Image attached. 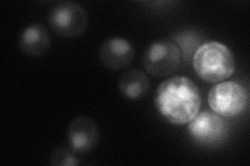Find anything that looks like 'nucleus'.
Instances as JSON below:
<instances>
[{"instance_id": "nucleus-1", "label": "nucleus", "mask_w": 250, "mask_h": 166, "mask_svg": "<svg viewBox=\"0 0 250 166\" xmlns=\"http://www.w3.org/2000/svg\"><path fill=\"white\" fill-rule=\"evenodd\" d=\"M154 106L170 124H189L200 111V91L188 77L168 78L156 89Z\"/></svg>"}, {"instance_id": "nucleus-2", "label": "nucleus", "mask_w": 250, "mask_h": 166, "mask_svg": "<svg viewBox=\"0 0 250 166\" xmlns=\"http://www.w3.org/2000/svg\"><path fill=\"white\" fill-rule=\"evenodd\" d=\"M193 68L203 81L219 83L234 73L236 59L228 46L212 41L200 45L195 51Z\"/></svg>"}, {"instance_id": "nucleus-3", "label": "nucleus", "mask_w": 250, "mask_h": 166, "mask_svg": "<svg viewBox=\"0 0 250 166\" xmlns=\"http://www.w3.org/2000/svg\"><path fill=\"white\" fill-rule=\"evenodd\" d=\"M208 102L216 114L221 117H236L247 109L249 94L243 84L225 80L210 89Z\"/></svg>"}, {"instance_id": "nucleus-4", "label": "nucleus", "mask_w": 250, "mask_h": 166, "mask_svg": "<svg viewBox=\"0 0 250 166\" xmlns=\"http://www.w3.org/2000/svg\"><path fill=\"white\" fill-rule=\"evenodd\" d=\"M182 50L170 39H159L148 46L143 65L148 74L154 77H167L181 66Z\"/></svg>"}, {"instance_id": "nucleus-5", "label": "nucleus", "mask_w": 250, "mask_h": 166, "mask_svg": "<svg viewBox=\"0 0 250 166\" xmlns=\"http://www.w3.org/2000/svg\"><path fill=\"white\" fill-rule=\"evenodd\" d=\"M48 22L57 35L62 37H77L88 26V14L75 2H61L51 9Z\"/></svg>"}, {"instance_id": "nucleus-6", "label": "nucleus", "mask_w": 250, "mask_h": 166, "mask_svg": "<svg viewBox=\"0 0 250 166\" xmlns=\"http://www.w3.org/2000/svg\"><path fill=\"white\" fill-rule=\"evenodd\" d=\"M190 137L201 146H212L222 141L228 134V126L215 112L202 111L188 125Z\"/></svg>"}, {"instance_id": "nucleus-7", "label": "nucleus", "mask_w": 250, "mask_h": 166, "mask_svg": "<svg viewBox=\"0 0 250 166\" xmlns=\"http://www.w3.org/2000/svg\"><path fill=\"white\" fill-rule=\"evenodd\" d=\"M100 132L97 124L91 117L77 116L68 128L70 149L76 154H87L98 144Z\"/></svg>"}, {"instance_id": "nucleus-8", "label": "nucleus", "mask_w": 250, "mask_h": 166, "mask_svg": "<svg viewBox=\"0 0 250 166\" xmlns=\"http://www.w3.org/2000/svg\"><path fill=\"white\" fill-rule=\"evenodd\" d=\"M135 58V48L128 39L121 37H109L99 49V59L106 69L119 71L128 67Z\"/></svg>"}, {"instance_id": "nucleus-9", "label": "nucleus", "mask_w": 250, "mask_h": 166, "mask_svg": "<svg viewBox=\"0 0 250 166\" xmlns=\"http://www.w3.org/2000/svg\"><path fill=\"white\" fill-rule=\"evenodd\" d=\"M19 46L22 52L28 56H42L51 46V37L48 29L41 23L27 25L20 35Z\"/></svg>"}, {"instance_id": "nucleus-10", "label": "nucleus", "mask_w": 250, "mask_h": 166, "mask_svg": "<svg viewBox=\"0 0 250 166\" xmlns=\"http://www.w3.org/2000/svg\"><path fill=\"white\" fill-rule=\"evenodd\" d=\"M149 89V78L141 70H129L119 80V91L122 96L128 100L143 98Z\"/></svg>"}, {"instance_id": "nucleus-11", "label": "nucleus", "mask_w": 250, "mask_h": 166, "mask_svg": "<svg viewBox=\"0 0 250 166\" xmlns=\"http://www.w3.org/2000/svg\"><path fill=\"white\" fill-rule=\"evenodd\" d=\"M50 164L53 166H77L80 161L74 153L67 148H57L50 155Z\"/></svg>"}]
</instances>
